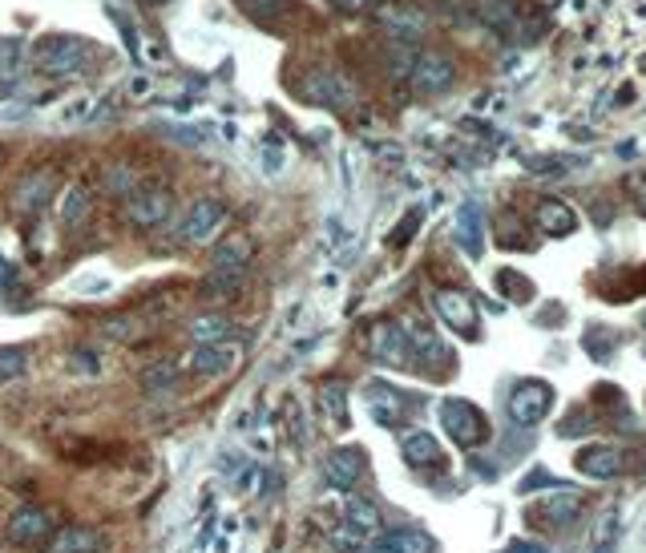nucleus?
<instances>
[{
	"label": "nucleus",
	"instance_id": "nucleus-1",
	"mask_svg": "<svg viewBox=\"0 0 646 553\" xmlns=\"http://www.w3.org/2000/svg\"><path fill=\"white\" fill-rule=\"evenodd\" d=\"M223 223H227V206H223L219 198L202 194V198H194V202L186 206V218H182V239H186V243H194V247H206V243L219 239Z\"/></svg>",
	"mask_w": 646,
	"mask_h": 553
},
{
	"label": "nucleus",
	"instance_id": "nucleus-2",
	"mask_svg": "<svg viewBox=\"0 0 646 553\" xmlns=\"http://www.w3.org/2000/svg\"><path fill=\"white\" fill-rule=\"evenodd\" d=\"M550 408H554V388H550L546 380H521V384L509 392V416H513V424H521V428L542 424Z\"/></svg>",
	"mask_w": 646,
	"mask_h": 553
},
{
	"label": "nucleus",
	"instance_id": "nucleus-3",
	"mask_svg": "<svg viewBox=\"0 0 646 553\" xmlns=\"http://www.w3.org/2000/svg\"><path fill=\"white\" fill-rule=\"evenodd\" d=\"M441 420H445V432L457 440L461 449H473L489 436V420L481 408H473L469 400H445L441 404Z\"/></svg>",
	"mask_w": 646,
	"mask_h": 553
},
{
	"label": "nucleus",
	"instance_id": "nucleus-4",
	"mask_svg": "<svg viewBox=\"0 0 646 553\" xmlns=\"http://www.w3.org/2000/svg\"><path fill=\"white\" fill-rule=\"evenodd\" d=\"M89 49L77 41V37H45L37 45V65L49 73V77H69L85 65Z\"/></svg>",
	"mask_w": 646,
	"mask_h": 553
},
{
	"label": "nucleus",
	"instance_id": "nucleus-5",
	"mask_svg": "<svg viewBox=\"0 0 646 553\" xmlns=\"http://www.w3.org/2000/svg\"><path fill=\"white\" fill-rule=\"evenodd\" d=\"M303 93H307V101L332 105V109H348L356 101V85L336 69H311L303 81Z\"/></svg>",
	"mask_w": 646,
	"mask_h": 553
},
{
	"label": "nucleus",
	"instance_id": "nucleus-6",
	"mask_svg": "<svg viewBox=\"0 0 646 553\" xmlns=\"http://www.w3.org/2000/svg\"><path fill=\"white\" fill-rule=\"evenodd\" d=\"M170 210H174V198H170V190H162V186H138V190L126 198L130 223L142 227V231L162 227L166 218H170Z\"/></svg>",
	"mask_w": 646,
	"mask_h": 553
},
{
	"label": "nucleus",
	"instance_id": "nucleus-7",
	"mask_svg": "<svg viewBox=\"0 0 646 553\" xmlns=\"http://www.w3.org/2000/svg\"><path fill=\"white\" fill-rule=\"evenodd\" d=\"M376 17L388 29V37H396V41H416L428 29L424 9L420 5H408V0H384V5L376 9Z\"/></svg>",
	"mask_w": 646,
	"mask_h": 553
},
{
	"label": "nucleus",
	"instance_id": "nucleus-8",
	"mask_svg": "<svg viewBox=\"0 0 646 553\" xmlns=\"http://www.w3.org/2000/svg\"><path fill=\"white\" fill-rule=\"evenodd\" d=\"M408 73H412V89L416 93H445L457 81V65L445 53H420L408 65Z\"/></svg>",
	"mask_w": 646,
	"mask_h": 553
},
{
	"label": "nucleus",
	"instance_id": "nucleus-9",
	"mask_svg": "<svg viewBox=\"0 0 646 553\" xmlns=\"http://www.w3.org/2000/svg\"><path fill=\"white\" fill-rule=\"evenodd\" d=\"M49 529H53V517H49V509H41V505H21V509H13L9 521H5L9 545H41V541L49 537Z\"/></svg>",
	"mask_w": 646,
	"mask_h": 553
},
{
	"label": "nucleus",
	"instance_id": "nucleus-10",
	"mask_svg": "<svg viewBox=\"0 0 646 553\" xmlns=\"http://www.w3.org/2000/svg\"><path fill=\"white\" fill-rule=\"evenodd\" d=\"M433 307L445 319V327H453L457 336H465V340H477V303L465 291H437Z\"/></svg>",
	"mask_w": 646,
	"mask_h": 553
},
{
	"label": "nucleus",
	"instance_id": "nucleus-11",
	"mask_svg": "<svg viewBox=\"0 0 646 553\" xmlns=\"http://www.w3.org/2000/svg\"><path fill=\"white\" fill-rule=\"evenodd\" d=\"M368 352H372L376 364H388V368H404L408 356H412V348L404 340V327H396V323H376L368 331Z\"/></svg>",
	"mask_w": 646,
	"mask_h": 553
},
{
	"label": "nucleus",
	"instance_id": "nucleus-12",
	"mask_svg": "<svg viewBox=\"0 0 646 553\" xmlns=\"http://www.w3.org/2000/svg\"><path fill=\"white\" fill-rule=\"evenodd\" d=\"M247 267H251V243H247L243 235L214 243L210 275H223V279H231V283H243V279H247Z\"/></svg>",
	"mask_w": 646,
	"mask_h": 553
},
{
	"label": "nucleus",
	"instance_id": "nucleus-13",
	"mask_svg": "<svg viewBox=\"0 0 646 553\" xmlns=\"http://www.w3.org/2000/svg\"><path fill=\"white\" fill-rule=\"evenodd\" d=\"M53 186H57V174H53V170H33V174H25V178L17 182V190H13V210H17V214H37V210H45V206L53 202Z\"/></svg>",
	"mask_w": 646,
	"mask_h": 553
},
{
	"label": "nucleus",
	"instance_id": "nucleus-14",
	"mask_svg": "<svg viewBox=\"0 0 646 553\" xmlns=\"http://www.w3.org/2000/svg\"><path fill=\"white\" fill-rule=\"evenodd\" d=\"M41 553H101V533L93 525H61L49 529Z\"/></svg>",
	"mask_w": 646,
	"mask_h": 553
},
{
	"label": "nucleus",
	"instance_id": "nucleus-15",
	"mask_svg": "<svg viewBox=\"0 0 646 553\" xmlns=\"http://www.w3.org/2000/svg\"><path fill=\"white\" fill-rule=\"evenodd\" d=\"M235 364H239V348H231V344H198V348L190 352V360H186V368H190L194 376H202V380H210V376H227Z\"/></svg>",
	"mask_w": 646,
	"mask_h": 553
},
{
	"label": "nucleus",
	"instance_id": "nucleus-16",
	"mask_svg": "<svg viewBox=\"0 0 646 553\" xmlns=\"http://www.w3.org/2000/svg\"><path fill=\"white\" fill-rule=\"evenodd\" d=\"M364 473V453L360 449H336L323 457V481L332 489H352Z\"/></svg>",
	"mask_w": 646,
	"mask_h": 553
},
{
	"label": "nucleus",
	"instance_id": "nucleus-17",
	"mask_svg": "<svg viewBox=\"0 0 646 553\" xmlns=\"http://www.w3.org/2000/svg\"><path fill=\"white\" fill-rule=\"evenodd\" d=\"M537 227H542L546 235H558V239H566V235H574L578 231V214L566 206V202H558V198H546L542 206H537Z\"/></svg>",
	"mask_w": 646,
	"mask_h": 553
},
{
	"label": "nucleus",
	"instance_id": "nucleus-18",
	"mask_svg": "<svg viewBox=\"0 0 646 553\" xmlns=\"http://www.w3.org/2000/svg\"><path fill=\"white\" fill-rule=\"evenodd\" d=\"M190 340L194 344H227L231 340V331H235V323L223 315V311H206V315H198V319H190Z\"/></svg>",
	"mask_w": 646,
	"mask_h": 553
},
{
	"label": "nucleus",
	"instance_id": "nucleus-19",
	"mask_svg": "<svg viewBox=\"0 0 646 553\" xmlns=\"http://www.w3.org/2000/svg\"><path fill=\"white\" fill-rule=\"evenodd\" d=\"M400 449H404V461L416 465V469H428V465H441L445 453L437 445V436H428V432H408L400 440Z\"/></svg>",
	"mask_w": 646,
	"mask_h": 553
},
{
	"label": "nucleus",
	"instance_id": "nucleus-20",
	"mask_svg": "<svg viewBox=\"0 0 646 553\" xmlns=\"http://www.w3.org/2000/svg\"><path fill=\"white\" fill-rule=\"evenodd\" d=\"M453 231H457V243L477 259L481 255V206L469 198V202H461V210H457V223H453Z\"/></svg>",
	"mask_w": 646,
	"mask_h": 553
},
{
	"label": "nucleus",
	"instance_id": "nucleus-21",
	"mask_svg": "<svg viewBox=\"0 0 646 553\" xmlns=\"http://www.w3.org/2000/svg\"><path fill=\"white\" fill-rule=\"evenodd\" d=\"M574 465H578V473H586V477H614V473L622 469V457H618L614 449H606V445H590V449H582V453L574 457Z\"/></svg>",
	"mask_w": 646,
	"mask_h": 553
},
{
	"label": "nucleus",
	"instance_id": "nucleus-22",
	"mask_svg": "<svg viewBox=\"0 0 646 553\" xmlns=\"http://www.w3.org/2000/svg\"><path fill=\"white\" fill-rule=\"evenodd\" d=\"M178 376H182V368H178L174 360H158V364H150V368L138 376V384H142L146 396H166V392H174Z\"/></svg>",
	"mask_w": 646,
	"mask_h": 553
},
{
	"label": "nucleus",
	"instance_id": "nucleus-23",
	"mask_svg": "<svg viewBox=\"0 0 646 553\" xmlns=\"http://www.w3.org/2000/svg\"><path fill=\"white\" fill-rule=\"evenodd\" d=\"M89 210H93L89 186H81V182L65 186V198H61V223H65V227H81L85 218H89Z\"/></svg>",
	"mask_w": 646,
	"mask_h": 553
},
{
	"label": "nucleus",
	"instance_id": "nucleus-24",
	"mask_svg": "<svg viewBox=\"0 0 646 553\" xmlns=\"http://www.w3.org/2000/svg\"><path fill=\"white\" fill-rule=\"evenodd\" d=\"M380 549L384 553H437L433 537H424L420 529H396V533L380 537Z\"/></svg>",
	"mask_w": 646,
	"mask_h": 553
},
{
	"label": "nucleus",
	"instance_id": "nucleus-25",
	"mask_svg": "<svg viewBox=\"0 0 646 553\" xmlns=\"http://www.w3.org/2000/svg\"><path fill=\"white\" fill-rule=\"evenodd\" d=\"M348 529H356L360 537H372L376 529H380V509L372 505V501H364V497H352L348 501V521H344Z\"/></svg>",
	"mask_w": 646,
	"mask_h": 553
},
{
	"label": "nucleus",
	"instance_id": "nucleus-26",
	"mask_svg": "<svg viewBox=\"0 0 646 553\" xmlns=\"http://www.w3.org/2000/svg\"><path fill=\"white\" fill-rule=\"evenodd\" d=\"M368 408H372V416H376L380 424H396V416H400L396 392H392V388H380V384L368 388Z\"/></svg>",
	"mask_w": 646,
	"mask_h": 553
},
{
	"label": "nucleus",
	"instance_id": "nucleus-27",
	"mask_svg": "<svg viewBox=\"0 0 646 553\" xmlns=\"http://www.w3.org/2000/svg\"><path fill=\"white\" fill-rule=\"evenodd\" d=\"M239 5H243L247 17L263 21V25H275V21H283L291 13V0H239Z\"/></svg>",
	"mask_w": 646,
	"mask_h": 553
},
{
	"label": "nucleus",
	"instance_id": "nucleus-28",
	"mask_svg": "<svg viewBox=\"0 0 646 553\" xmlns=\"http://www.w3.org/2000/svg\"><path fill=\"white\" fill-rule=\"evenodd\" d=\"M138 190V178L126 162H114V166H105V194H114V198H130Z\"/></svg>",
	"mask_w": 646,
	"mask_h": 553
},
{
	"label": "nucleus",
	"instance_id": "nucleus-29",
	"mask_svg": "<svg viewBox=\"0 0 646 553\" xmlns=\"http://www.w3.org/2000/svg\"><path fill=\"white\" fill-rule=\"evenodd\" d=\"M319 404H323V412H328L332 428H348V396H344L340 384H328V388H323V392H319Z\"/></svg>",
	"mask_w": 646,
	"mask_h": 553
},
{
	"label": "nucleus",
	"instance_id": "nucleus-30",
	"mask_svg": "<svg viewBox=\"0 0 646 553\" xmlns=\"http://www.w3.org/2000/svg\"><path fill=\"white\" fill-rule=\"evenodd\" d=\"M614 537H618V513H602L598 525H594L590 553H610V549H614Z\"/></svg>",
	"mask_w": 646,
	"mask_h": 553
},
{
	"label": "nucleus",
	"instance_id": "nucleus-31",
	"mask_svg": "<svg viewBox=\"0 0 646 553\" xmlns=\"http://www.w3.org/2000/svg\"><path fill=\"white\" fill-rule=\"evenodd\" d=\"M497 287H501L509 299H517V303H525V299L533 295V283H529L525 275H517V271H501V275H497Z\"/></svg>",
	"mask_w": 646,
	"mask_h": 553
},
{
	"label": "nucleus",
	"instance_id": "nucleus-32",
	"mask_svg": "<svg viewBox=\"0 0 646 553\" xmlns=\"http://www.w3.org/2000/svg\"><path fill=\"white\" fill-rule=\"evenodd\" d=\"M21 372H25V352H17V348H0V384L13 380V376H21Z\"/></svg>",
	"mask_w": 646,
	"mask_h": 553
},
{
	"label": "nucleus",
	"instance_id": "nucleus-33",
	"mask_svg": "<svg viewBox=\"0 0 646 553\" xmlns=\"http://www.w3.org/2000/svg\"><path fill=\"white\" fill-rule=\"evenodd\" d=\"M110 17H114V25H122V37H126V49L134 53V57H142V45H138V29H134V21L122 13V9H114L110 5Z\"/></svg>",
	"mask_w": 646,
	"mask_h": 553
},
{
	"label": "nucleus",
	"instance_id": "nucleus-34",
	"mask_svg": "<svg viewBox=\"0 0 646 553\" xmlns=\"http://www.w3.org/2000/svg\"><path fill=\"white\" fill-rule=\"evenodd\" d=\"M574 513H578V497H558V501L550 505V517H554L558 525H566Z\"/></svg>",
	"mask_w": 646,
	"mask_h": 553
},
{
	"label": "nucleus",
	"instance_id": "nucleus-35",
	"mask_svg": "<svg viewBox=\"0 0 646 553\" xmlns=\"http://www.w3.org/2000/svg\"><path fill=\"white\" fill-rule=\"evenodd\" d=\"M586 348L594 352V360H598V364H606V356H610V348H614V340H606V336H602V331H590V336H586Z\"/></svg>",
	"mask_w": 646,
	"mask_h": 553
},
{
	"label": "nucleus",
	"instance_id": "nucleus-36",
	"mask_svg": "<svg viewBox=\"0 0 646 553\" xmlns=\"http://www.w3.org/2000/svg\"><path fill=\"white\" fill-rule=\"evenodd\" d=\"M283 146H275V142H267V150H263V162H267V174H279L283 170Z\"/></svg>",
	"mask_w": 646,
	"mask_h": 553
},
{
	"label": "nucleus",
	"instance_id": "nucleus-37",
	"mask_svg": "<svg viewBox=\"0 0 646 553\" xmlns=\"http://www.w3.org/2000/svg\"><path fill=\"white\" fill-rule=\"evenodd\" d=\"M73 360H77L73 368H81V372H89V376H97V372H101V364H97V352H85V348H77V352H73Z\"/></svg>",
	"mask_w": 646,
	"mask_h": 553
},
{
	"label": "nucleus",
	"instance_id": "nucleus-38",
	"mask_svg": "<svg viewBox=\"0 0 646 553\" xmlns=\"http://www.w3.org/2000/svg\"><path fill=\"white\" fill-rule=\"evenodd\" d=\"M416 223H420V210H412L404 223H400V231H396V239H392V247H400L404 239H412V231H416Z\"/></svg>",
	"mask_w": 646,
	"mask_h": 553
},
{
	"label": "nucleus",
	"instance_id": "nucleus-39",
	"mask_svg": "<svg viewBox=\"0 0 646 553\" xmlns=\"http://www.w3.org/2000/svg\"><path fill=\"white\" fill-rule=\"evenodd\" d=\"M105 336L110 340H130V319H110L105 323Z\"/></svg>",
	"mask_w": 646,
	"mask_h": 553
},
{
	"label": "nucleus",
	"instance_id": "nucleus-40",
	"mask_svg": "<svg viewBox=\"0 0 646 553\" xmlns=\"http://www.w3.org/2000/svg\"><path fill=\"white\" fill-rule=\"evenodd\" d=\"M630 186H634V202H638V210L646 214V174H638V178H630Z\"/></svg>",
	"mask_w": 646,
	"mask_h": 553
},
{
	"label": "nucleus",
	"instance_id": "nucleus-41",
	"mask_svg": "<svg viewBox=\"0 0 646 553\" xmlns=\"http://www.w3.org/2000/svg\"><path fill=\"white\" fill-rule=\"evenodd\" d=\"M505 553H546V545H537V541H513Z\"/></svg>",
	"mask_w": 646,
	"mask_h": 553
},
{
	"label": "nucleus",
	"instance_id": "nucleus-42",
	"mask_svg": "<svg viewBox=\"0 0 646 553\" xmlns=\"http://www.w3.org/2000/svg\"><path fill=\"white\" fill-rule=\"evenodd\" d=\"M336 9H344V13H360V9H368L372 0H332Z\"/></svg>",
	"mask_w": 646,
	"mask_h": 553
},
{
	"label": "nucleus",
	"instance_id": "nucleus-43",
	"mask_svg": "<svg viewBox=\"0 0 646 553\" xmlns=\"http://www.w3.org/2000/svg\"><path fill=\"white\" fill-rule=\"evenodd\" d=\"M13 275H17V271L5 263V255H0V287H9V283H13Z\"/></svg>",
	"mask_w": 646,
	"mask_h": 553
},
{
	"label": "nucleus",
	"instance_id": "nucleus-44",
	"mask_svg": "<svg viewBox=\"0 0 646 553\" xmlns=\"http://www.w3.org/2000/svg\"><path fill=\"white\" fill-rule=\"evenodd\" d=\"M150 5H162V0H150Z\"/></svg>",
	"mask_w": 646,
	"mask_h": 553
}]
</instances>
